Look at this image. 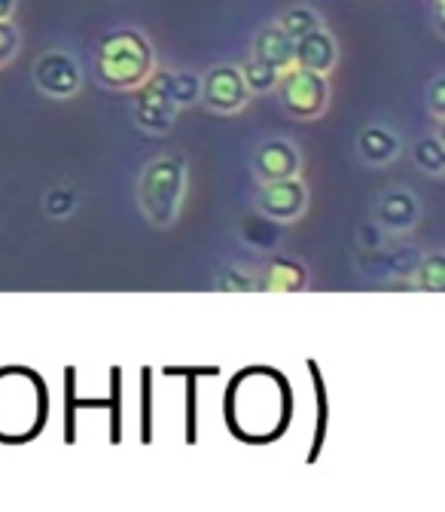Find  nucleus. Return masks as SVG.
<instances>
[{
    "label": "nucleus",
    "mask_w": 445,
    "mask_h": 512,
    "mask_svg": "<svg viewBox=\"0 0 445 512\" xmlns=\"http://www.w3.org/2000/svg\"><path fill=\"white\" fill-rule=\"evenodd\" d=\"M257 290L260 293H302L308 290V269L299 260L275 256L257 272Z\"/></svg>",
    "instance_id": "obj_12"
},
{
    "label": "nucleus",
    "mask_w": 445,
    "mask_h": 512,
    "mask_svg": "<svg viewBox=\"0 0 445 512\" xmlns=\"http://www.w3.org/2000/svg\"><path fill=\"white\" fill-rule=\"evenodd\" d=\"M433 25H436V31L442 34V0H433Z\"/></svg>",
    "instance_id": "obj_25"
},
{
    "label": "nucleus",
    "mask_w": 445,
    "mask_h": 512,
    "mask_svg": "<svg viewBox=\"0 0 445 512\" xmlns=\"http://www.w3.org/2000/svg\"><path fill=\"white\" fill-rule=\"evenodd\" d=\"M199 104L217 116H235L241 110H247L250 104V92L241 80L238 64H214V68L205 71L202 77V95Z\"/></svg>",
    "instance_id": "obj_7"
},
{
    "label": "nucleus",
    "mask_w": 445,
    "mask_h": 512,
    "mask_svg": "<svg viewBox=\"0 0 445 512\" xmlns=\"http://www.w3.org/2000/svg\"><path fill=\"white\" fill-rule=\"evenodd\" d=\"M16 7H19V0H0V22H7V19H13Z\"/></svg>",
    "instance_id": "obj_24"
},
{
    "label": "nucleus",
    "mask_w": 445,
    "mask_h": 512,
    "mask_svg": "<svg viewBox=\"0 0 445 512\" xmlns=\"http://www.w3.org/2000/svg\"><path fill=\"white\" fill-rule=\"evenodd\" d=\"M372 220L388 235H409L421 223V202H418L415 192L406 189V186L385 189L378 196V202H375Z\"/></svg>",
    "instance_id": "obj_8"
},
{
    "label": "nucleus",
    "mask_w": 445,
    "mask_h": 512,
    "mask_svg": "<svg viewBox=\"0 0 445 512\" xmlns=\"http://www.w3.org/2000/svg\"><path fill=\"white\" fill-rule=\"evenodd\" d=\"M22 46V37H19V28L13 25V19L0 22V68H7V64L16 58Z\"/></svg>",
    "instance_id": "obj_21"
},
{
    "label": "nucleus",
    "mask_w": 445,
    "mask_h": 512,
    "mask_svg": "<svg viewBox=\"0 0 445 512\" xmlns=\"http://www.w3.org/2000/svg\"><path fill=\"white\" fill-rule=\"evenodd\" d=\"M159 68L150 37L138 28L110 31L95 52V77L110 92H135Z\"/></svg>",
    "instance_id": "obj_1"
},
{
    "label": "nucleus",
    "mask_w": 445,
    "mask_h": 512,
    "mask_svg": "<svg viewBox=\"0 0 445 512\" xmlns=\"http://www.w3.org/2000/svg\"><path fill=\"white\" fill-rule=\"evenodd\" d=\"M357 156L369 168H388L403 156V138L391 125H381V122L363 125L357 135Z\"/></svg>",
    "instance_id": "obj_11"
},
{
    "label": "nucleus",
    "mask_w": 445,
    "mask_h": 512,
    "mask_svg": "<svg viewBox=\"0 0 445 512\" xmlns=\"http://www.w3.org/2000/svg\"><path fill=\"white\" fill-rule=\"evenodd\" d=\"M211 287L220 293H253L257 290V272L241 269V266H226L214 275Z\"/></svg>",
    "instance_id": "obj_20"
},
{
    "label": "nucleus",
    "mask_w": 445,
    "mask_h": 512,
    "mask_svg": "<svg viewBox=\"0 0 445 512\" xmlns=\"http://www.w3.org/2000/svg\"><path fill=\"white\" fill-rule=\"evenodd\" d=\"M412 165L430 177H442L445 174V144L442 135H427L421 141L412 144Z\"/></svg>",
    "instance_id": "obj_16"
},
{
    "label": "nucleus",
    "mask_w": 445,
    "mask_h": 512,
    "mask_svg": "<svg viewBox=\"0 0 445 512\" xmlns=\"http://www.w3.org/2000/svg\"><path fill=\"white\" fill-rule=\"evenodd\" d=\"M34 89L46 98L68 101L83 89V68L68 49H46L37 55L31 71Z\"/></svg>",
    "instance_id": "obj_4"
},
{
    "label": "nucleus",
    "mask_w": 445,
    "mask_h": 512,
    "mask_svg": "<svg viewBox=\"0 0 445 512\" xmlns=\"http://www.w3.org/2000/svg\"><path fill=\"white\" fill-rule=\"evenodd\" d=\"M250 55H257L260 61L272 64L278 74H284L287 68H293V40L275 22H269V25H263L257 34H253Z\"/></svg>",
    "instance_id": "obj_13"
},
{
    "label": "nucleus",
    "mask_w": 445,
    "mask_h": 512,
    "mask_svg": "<svg viewBox=\"0 0 445 512\" xmlns=\"http://www.w3.org/2000/svg\"><path fill=\"white\" fill-rule=\"evenodd\" d=\"M189 186V165L180 153H162L150 159L138 177V208L156 229L177 223Z\"/></svg>",
    "instance_id": "obj_2"
},
{
    "label": "nucleus",
    "mask_w": 445,
    "mask_h": 512,
    "mask_svg": "<svg viewBox=\"0 0 445 512\" xmlns=\"http://www.w3.org/2000/svg\"><path fill=\"white\" fill-rule=\"evenodd\" d=\"M168 92L180 110L196 107L202 95V77L196 71H168Z\"/></svg>",
    "instance_id": "obj_19"
},
{
    "label": "nucleus",
    "mask_w": 445,
    "mask_h": 512,
    "mask_svg": "<svg viewBox=\"0 0 445 512\" xmlns=\"http://www.w3.org/2000/svg\"><path fill=\"white\" fill-rule=\"evenodd\" d=\"M388 232L381 229L375 220H366L360 229H357V241H360V247L363 250H385V244H388Z\"/></svg>",
    "instance_id": "obj_23"
},
{
    "label": "nucleus",
    "mask_w": 445,
    "mask_h": 512,
    "mask_svg": "<svg viewBox=\"0 0 445 512\" xmlns=\"http://www.w3.org/2000/svg\"><path fill=\"white\" fill-rule=\"evenodd\" d=\"M400 287H409V290H421V293H442L445 290V266H442V253L439 250H430V253H421L415 266L409 269V275L403 278Z\"/></svg>",
    "instance_id": "obj_14"
},
{
    "label": "nucleus",
    "mask_w": 445,
    "mask_h": 512,
    "mask_svg": "<svg viewBox=\"0 0 445 512\" xmlns=\"http://www.w3.org/2000/svg\"><path fill=\"white\" fill-rule=\"evenodd\" d=\"M238 71H241V80L250 92V98H257V95H272L275 92V83H278V71L272 68V64L260 61L257 55H247L241 64H238Z\"/></svg>",
    "instance_id": "obj_15"
},
{
    "label": "nucleus",
    "mask_w": 445,
    "mask_h": 512,
    "mask_svg": "<svg viewBox=\"0 0 445 512\" xmlns=\"http://www.w3.org/2000/svg\"><path fill=\"white\" fill-rule=\"evenodd\" d=\"M77 208H80V192L71 183H55L43 199V211L49 220H68L77 214Z\"/></svg>",
    "instance_id": "obj_18"
},
{
    "label": "nucleus",
    "mask_w": 445,
    "mask_h": 512,
    "mask_svg": "<svg viewBox=\"0 0 445 512\" xmlns=\"http://www.w3.org/2000/svg\"><path fill=\"white\" fill-rule=\"evenodd\" d=\"M250 171L260 183L269 180H284V177H299L302 174V153L293 141L287 138H269L263 141L250 156Z\"/></svg>",
    "instance_id": "obj_9"
},
{
    "label": "nucleus",
    "mask_w": 445,
    "mask_h": 512,
    "mask_svg": "<svg viewBox=\"0 0 445 512\" xmlns=\"http://www.w3.org/2000/svg\"><path fill=\"white\" fill-rule=\"evenodd\" d=\"M253 208H257L263 217L275 220L278 226L302 220L308 211V186H305L302 174L260 183L257 196H253Z\"/></svg>",
    "instance_id": "obj_6"
},
{
    "label": "nucleus",
    "mask_w": 445,
    "mask_h": 512,
    "mask_svg": "<svg viewBox=\"0 0 445 512\" xmlns=\"http://www.w3.org/2000/svg\"><path fill=\"white\" fill-rule=\"evenodd\" d=\"M275 25L296 43L302 34H308L311 28H317V25H324V19H321V13H317L314 7H308V4H293V7H287L278 19H275Z\"/></svg>",
    "instance_id": "obj_17"
},
{
    "label": "nucleus",
    "mask_w": 445,
    "mask_h": 512,
    "mask_svg": "<svg viewBox=\"0 0 445 512\" xmlns=\"http://www.w3.org/2000/svg\"><path fill=\"white\" fill-rule=\"evenodd\" d=\"M427 110H430V116L436 119V122H442L445 119V74H436L433 80H430V86H427Z\"/></svg>",
    "instance_id": "obj_22"
},
{
    "label": "nucleus",
    "mask_w": 445,
    "mask_h": 512,
    "mask_svg": "<svg viewBox=\"0 0 445 512\" xmlns=\"http://www.w3.org/2000/svg\"><path fill=\"white\" fill-rule=\"evenodd\" d=\"M180 107L168 92V71H153L147 83L135 89V125L147 135H168L177 122Z\"/></svg>",
    "instance_id": "obj_5"
},
{
    "label": "nucleus",
    "mask_w": 445,
    "mask_h": 512,
    "mask_svg": "<svg viewBox=\"0 0 445 512\" xmlns=\"http://www.w3.org/2000/svg\"><path fill=\"white\" fill-rule=\"evenodd\" d=\"M293 64L317 74H333L339 64V43L327 25H317L293 43Z\"/></svg>",
    "instance_id": "obj_10"
},
{
    "label": "nucleus",
    "mask_w": 445,
    "mask_h": 512,
    "mask_svg": "<svg viewBox=\"0 0 445 512\" xmlns=\"http://www.w3.org/2000/svg\"><path fill=\"white\" fill-rule=\"evenodd\" d=\"M275 95H278L281 110L290 119H299V122L321 119L330 107V77L293 64V68H287L278 77Z\"/></svg>",
    "instance_id": "obj_3"
}]
</instances>
